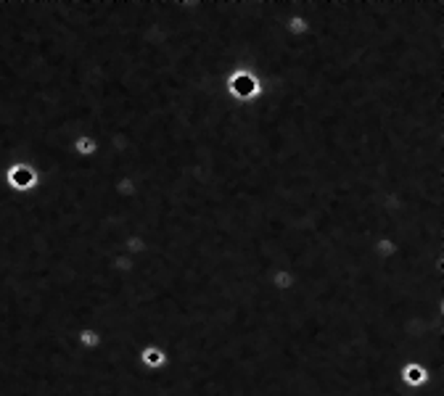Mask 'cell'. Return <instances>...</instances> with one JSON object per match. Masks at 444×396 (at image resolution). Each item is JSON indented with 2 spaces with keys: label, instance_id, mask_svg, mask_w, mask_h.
I'll use <instances>...</instances> for the list:
<instances>
[{
  "label": "cell",
  "instance_id": "obj_3",
  "mask_svg": "<svg viewBox=\"0 0 444 396\" xmlns=\"http://www.w3.org/2000/svg\"><path fill=\"white\" fill-rule=\"evenodd\" d=\"M122 251L130 253L132 259H138V256H143L148 251V238L143 233H130L125 238V243H122Z\"/></svg>",
  "mask_w": 444,
  "mask_h": 396
},
{
  "label": "cell",
  "instance_id": "obj_1",
  "mask_svg": "<svg viewBox=\"0 0 444 396\" xmlns=\"http://www.w3.org/2000/svg\"><path fill=\"white\" fill-rule=\"evenodd\" d=\"M270 286L278 290V293H291V290L299 286V272L288 270V267H280L270 275Z\"/></svg>",
  "mask_w": 444,
  "mask_h": 396
},
{
  "label": "cell",
  "instance_id": "obj_2",
  "mask_svg": "<svg viewBox=\"0 0 444 396\" xmlns=\"http://www.w3.org/2000/svg\"><path fill=\"white\" fill-rule=\"evenodd\" d=\"M72 153L79 159H90L98 153V140L92 138L90 132H77L72 138Z\"/></svg>",
  "mask_w": 444,
  "mask_h": 396
}]
</instances>
